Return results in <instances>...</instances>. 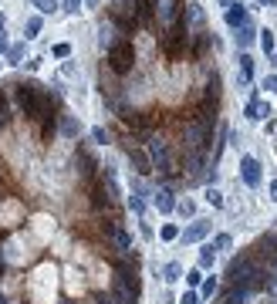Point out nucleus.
I'll list each match as a JSON object with an SVG mask.
<instances>
[{
	"label": "nucleus",
	"instance_id": "39448f33",
	"mask_svg": "<svg viewBox=\"0 0 277 304\" xmlns=\"http://www.w3.org/2000/svg\"><path fill=\"white\" fill-rule=\"evenodd\" d=\"M155 14H159V21L169 27H176L183 17H179V0H155Z\"/></svg>",
	"mask_w": 277,
	"mask_h": 304
},
{
	"label": "nucleus",
	"instance_id": "ddd939ff",
	"mask_svg": "<svg viewBox=\"0 0 277 304\" xmlns=\"http://www.w3.org/2000/svg\"><path fill=\"white\" fill-rule=\"evenodd\" d=\"M112 236H115V244H119V250H122V254H129V250H132V236L125 233L122 226H112Z\"/></svg>",
	"mask_w": 277,
	"mask_h": 304
},
{
	"label": "nucleus",
	"instance_id": "9d476101",
	"mask_svg": "<svg viewBox=\"0 0 277 304\" xmlns=\"http://www.w3.org/2000/svg\"><path fill=\"white\" fill-rule=\"evenodd\" d=\"M155 206H159V213H173L179 203H176V196L169 190H159V196H155Z\"/></svg>",
	"mask_w": 277,
	"mask_h": 304
},
{
	"label": "nucleus",
	"instance_id": "0eeeda50",
	"mask_svg": "<svg viewBox=\"0 0 277 304\" xmlns=\"http://www.w3.org/2000/svg\"><path fill=\"white\" fill-rule=\"evenodd\" d=\"M129 159L135 162V169H139V172H152V156H145L142 149H135L132 142H129Z\"/></svg>",
	"mask_w": 277,
	"mask_h": 304
},
{
	"label": "nucleus",
	"instance_id": "b1692460",
	"mask_svg": "<svg viewBox=\"0 0 277 304\" xmlns=\"http://www.w3.org/2000/svg\"><path fill=\"white\" fill-rule=\"evenodd\" d=\"M61 132L75 139V135H78V122H75V118H65V122H61Z\"/></svg>",
	"mask_w": 277,
	"mask_h": 304
},
{
	"label": "nucleus",
	"instance_id": "f3484780",
	"mask_svg": "<svg viewBox=\"0 0 277 304\" xmlns=\"http://www.w3.org/2000/svg\"><path fill=\"white\" fill-rule=\"evenodd\" d=\"M162 274H166V281L173 284V281H179V274H183V267H179V264H166V267H162Z\"/></svg>",
	"mask_w": 277,
	"mask_h": 304
},
{
	"label": "nucleus",
	"instance_id": "f03ea898",
	"mask_svg": "<svg viewBox=\"0 0 277 304\" xmlns=\"http://www.w3.org/2000/svg\"><path fill=\"white\" fill-rule=\"evenodd\" d=\"M132 61H135V51H132L129 41H115L108 47V71L125 75V71H132Z\"/></svg>",
	"mask_w": 277,
	"mask_h": 304
},
{
	"label": "nucleus",
	"instance_id": "1a4fd4ad",
	"mask_svg": "<svg viewBox=\"0 0 277 304\" xmlns=\"http://www.w3.org/2000/svg\"><path fill=\"white\" fill-rule=\"evenodd\" d=\"M267 115H270V105H267V101H260V98H250V105H247V118H267Z\"/></svg>",
	"mask_w": 277,
	"mask_h": 304
},
{
	"label": "nucleus",
	"instance_id": "a878e982",
	"mask_svg": "<svg viewBox=\"0 0 277 304\" xmlns=\"http://www.w3.org/2000/svg\"><path fill=\"white\" fill-rule=\"evenodd\" d=\"M213 247L227 250V247H230V233H216V236H213Z\"/></svg>",
	"mask_w": 277,
	"mask_h": 304
},
{
	"label": "nucleus",
	"instance_id": "aec40b11",
	"mask_svg": "<svg viewBox=\"0 0 277 304\" xmlns=\"http://www.w3.org/2000/svg\"><path fill=\"white\" fill-rule=\"evenodd\" d=\"M7 118H11V112H7V95L0 91V129L7 125Z\"/></svg>",
	"mask_w": 277,
	"mask_h": 304
},
{
	"label": "nucleus",
	"instance_id": "c756f323",
	"mask_svg": "<svg viewBox=\"0 0 277 304\" xmlns=\"http://www.w3.org/2000/svg\"><path fill=\"white\" fill-rule=\"evenodd\" d=\"M179 304H200V294L186 291V294H183V301H179Z\"/></svg>",
	"mask_w": 277,
	"mask_h": 304
},
{
	"label": "nucleus",
	"instance_id": "58836bf2",
	"mask_svg": "<svg viewBox=\"0 0 277 304\" xmlns=\"http://www.w3.org/2000/svg\"><path fill=\"white\" fill-rule=\"evenodd\" d=\"M264 4H277V0H264Z\"/></svg>",
	"mask_w": 277,
	"mask_h": 304
},
{
	"label": "nucleus",
	"instance_id": "7c9ffc66",
	"mask_svg": "<svg viewBox=\"0 0 277 304\" xmlns=\"http://www.w3.org/2000/svg\"><path fill=\"white\" fill-rule=\"evenodd\" d=\"M264 88L267 91H277V75H267V78H264Z\"/></svg>",
	"mask_w": 277,
	"mask_h": 304
},
{
	"label": "nucleus",
	"instance_id": "5701e85b",
	"mask_svg": "<svg viewBox=\"0 0 277 304\" xmlns=\"http://www.w3.org/2000/svg\"><path fill=\"white\" fill-rule=\"evenodd\" d=\"M34 4H37V11H41V14L58 11V0H34Z\"/></svg>",
	"mask_w": 277,
	"mask_h": 304
},
{
	"label": "nucleus",
	"instance_id": "e433bc0d",
	"mask_svg": "<svg viewBox=\"0 0 277 304\" xmlns=\"http://www.w3.org/2000/svg\"><path fill=\"white\" fill-rule=\"evenodd\" d=\"M223 7H237V0H220Z\"/></svg>",
	"mask_w": 277,
	"mask_h": 304
},
{
	"label": "nucleus",
	"instance_id": "bb28decb",
	"mask_svg": "<svg viewBox=\"0 0 277 304\" xmlns=\"http://www.w3.org/2000/svg\"><path fill=\"white\" fill-rule=\"evenodd\" d=\"M200 281H203V267H196V270H189V274H186V284H189V287H196Z\"/></svg>",
	"mask_w": 277,
	"mask_h": 304
},
{
	"label": "nucleus",
	"instance_id": "20e7f679",
	"mask_svg": "<svg viewBox=\"0 0 277 304\" xmlns=\"http://www.w3.org/2000/svg\"><path fill=\"white\" fill-rule=\"evenodd\" d=\"M149 156H152V166H159L162 176H173L176 172V162H173V152L162 139H149Z\"/></svg>",
	"mask_w": 277,
	"mask_h": 304
},
{
	"label": "nucleus",
	"instance_id": "4468645a",
	"mask_svg": "<svg viewBox=\"0 0 277 304\" xmlns=\"http://www.w3.org/2000/svg\"><path fill=\"white\" fill-rule=\"evenodd\" d=\"M250 75H254V57L240 54V81H250Z\"/></svg>",
	"mask_w": 277,
	"mask_h": 304
},
{
	"label": "nucleus",
	"instance_id": "2eb2a0df",
	"mask_svg": "<svg viewBox=\"0 0 277 304\" xmlns=\"http://www.w3.org/2000/svg\"><path fill=\"white\" fill-rule=\"evenodd\" d=\"M213 257H216V247H213V244H206V247L200 250V267H203V270L213 267Z\"/></svg>",
	"mask_w": 277,
	"mask_h": 304
},
{
	"label": "nucleus",
	"instance_id": "412c9836",
	"mask_svg": "<svg viewBox=\"0 0 277 304\" xmlns=\"http://www.w3.org/2000/svg\"><path fill=\"white\" fill-rule=\"evenodd\" d=\"M159 236H162V240H176V236H179V226L166 223V226H162V230H159Z\"/></svg>",
	"mask_w": 277,
	"mask_h": 304
},
{
	"label": "nucleus",
	"instance_id": "c9c22d12",
	"mask_svg": "<svg viewBox=\"0 0 277 304\" xmlns=\"http://www.w3.org/2000/svg\"><path fill=\"white\" fill-rule=\"evenodd\" d=\"M267 291H270V294H277V281H270V284H267Z\"/></svg>",
	"mask_w": 277,
	"mask_h": 304
},
{
	"label": "nucleus",
	"instance_id": "dca6fc26",
	"mask_svg": "<svg viewBox=\"0 0 277 304\" xmlns=\"http://www.w3.org/2000/svg\"><path fill=\"white\" fill-rule=\"evenodd\" d=\"M254 27H250V24H244V27H240V34H237V44H240V47H247V44H250V41H254Z\"/></svg>",
	"mask_w": 277,
	"mask_h": 304
},
{
	"label": "nucleus",
	"instance_id": "9b49d317",
	"mask_svg": "<svg viewBox=\"0 0 277 304\" xmlns=\"http://www.w3.org/2000/svg\"><path fill=\"white\" fill-rule=\"evenodd\" d=\"M155 14V0H139V11H135V17H139V24H149Z\"/></svg>",
	"mask_w": 277,
	"mask_h": 304
},
{
	"label": "nucleus",
	"instance_id": "f257e3e1",
	"mask_svg": "<svg viewBox=\"0 0 277 304\" xmlns=\"http://www.w3.org/2000/svg\"><path fill=\"white\" fill-rule=\"evenodd\" d=\"M135 11H139V0H112L108 7V17L122 31H132V27H139V17H135Z\"/></svg>",
	"mask_w": 277,
	"mask_h": 304
},
{
	"label": "nucleus",
	"instance_id": "4c0bfd02",
	"mask_svg": "<svg viewBox=\"0 0 277 304\" xmlns=\"http://www.w3.org/2000/svg\"><path fill=\"white\" fill-rule=\"evenodd\" d=\"M270 61H274V68H277V54H274V57H270Z\"/></svg>",
	"mask_w": 277,
	"mask_h": 304
},
{
	"label": "nucleus",
	"instance_id": "7ed1b4c3",
	"mask_svg": "<svg viewBox=\"0 0 277 304\" xmlns=\"http://www.w3.org/2000/svg\"><path fill=\"white\" fill-rule=\"evenodd\" d=\"M186 37H189V27L183 21L176 24V27H169L166 34H162V51H166L169 61H176L183 51H186Z\"/></svg>",
	"mask_w": 277,
	"mask_h": 304
},
{
	"label": "nucleus",
	"instance_id": "6ab92c4d",
	"mask_svg": "<svg viewBox=\"0 0 277 304\" xmlns=\"http://www.w3.org/2000/svg\"><path fill=\"white\" fill-rule=\"evenodd\" d=\"M37 34H41V17H31V21H27V34H24V37H37Z\"/></svg>",
	"mask_w": 277,
	"mask_h": 304
},
{
	"label": "nucleus",
	"instance_id": "473e14b6",
	"mask_svg": "<svg viewBox=\"0 0 277 304\" xmlns=\"http://www.w3.org/2000/svg\"><path fill=\"white\" fill-rule=\"evenodd\" d=\"M91 135H95V142H108V132H105V129H95Z\"/></svg>",
	"mask_w": 277,
	"mask_h": 304
},
{
	"label": "nucleus",
	"instance_id": "ea45409f",
	"mask_svg": "<svg viewBox=\"0 0 277 304\" xmlns=\"http://www.w3.org/2000/svg\"><path fill=\"white\" fill-rule=\"evenodd\" d=\"M0 267H4V260H0Z\"/></svg>",
	"mask_w": 277,
	"mask_h": 304
},
{
	"label": "nucleus",
	"instance_id": "4be33fe9",
	"mask_svg": "<svg viewBox=\"0 0 277 304\" xmlns=\"http://www.w3.org/2000/svg\"><path fill=\"white\" fill-rule=\"evenodd\" d=\"M213 294H216V281H213V277H206V281H203L200 297H213Z\"/></svg>",
	"mask_w": 277,
	"mask_h": 304
},
{
	"label": "nucleus",
	"instance_id": "cd10ccee",
	"mask_svg": "<svg viewBox=\"0 0 277 304\" xmlns=\"http://www.w3.org/2000/svg\"><path fill=\"white\" fill-rule=\"evenodd\" d=\"M206 200H210L213 206H223V193H220V190H213V186H210V190H206Z\"/></svg>",
	"mask_w": 277,
	"mask_h": 304
},
{
	"label": "nucleus",
	"instance_id": "f704fd0d",
	"mask_svg": "<svg viewBox=\"0 0 277 304\" xmlns=\"http://www.w3.org/2000/svg\"><path fill=\"white\" fill-rule=\"evenodd\" d=\"M0 51H11V44H7V34L0 31Z\"/></svg>",
	"mask_w": 277,
	"mask_h": 304
},
{
	"label": "nucleus",
	"instance_id": "c85d7f7f",
	"mask_svg": "<svg viewBox=\"0 0 277 304\" xmlns=\"http://www.w3.org/2000/svg\"><path fill=\"white\" fill-rule=\"evenodd\" d=\"M176 210H179V213H183V216H193V203H189V200H183V203H179V206H176Z\"/></svg>",
	"mask_w": 277,
	"mask_h": 304
},
{
	"label": "nucleus",
	"instance_id": "423d86ee",
	"mask_svg": "<svg viewBox=\"0 0 277 304\" xmlns=\"http://www.w3.org/2000/svg\"><path fill=\"white\" fill-rule=\"evenodd\" d=\"M240 176H244L247 186H260V162L254 156H244L240 159Z\"/></svg>",
	"mask_w": 277,
	"mask_h": 304
},
{
	"label": "nucleus",
	"instance_id": "2f4dec72",
	"mask_svg": "<svg viewBox=\"0 0 277 304\" xmlns=\"http://www.w3.org/2000/svg\"><path fill=\"white\" fill-rule=\"evenodd\" d=\"M68 54H71V47H68V44H58L54 47V57H68Z\"/></svg>",
	"mask_w": 277,
	"mask_h": 304
},
{
	"label": "nucleus",
	"instance_id": "393cba45",
	"mask_svg": "<svg viewBox=\"0 0 277 304\" xmlns=\"http://www.w3.org/2000/svg\"><path fill=\"white\" fill-rule=\"evenodd\" d=\"M260 44H264V51L270 54V51H274V34H270V31H260Z\"/></svg>",
	"mask_w": 277,
	"mask_h": 304
},
{
	"label": "nucleus",
	"instance_id": "f8f14e48",
	"mask_svg": "<svg viewBox=\"0 0 277 304\" xmlns=\"http://www.w3.org/2000/svg\"><path fill=\"white\" fill-rule=\"evenodd\" d=\"M227 24H230V27H244V24H247V11L240 7V4L227 11Z\"/></svg>",
	"mask_w": 277,
	"mask_h": 304
},
{
	"label": "nucleus",
	"instance_id": "a211bd4d",
	"mask_svg": "<svg viewBox=\"0 0 277 304\" xmlns=\"http://www.w3.org/2000/svg\"><path fill=\"white\" fill-rule=\"evenodd\" d=\"M21 57H24V44H11V51H7V61H11V65H21Z\"/></svg>",
	"mask_w": 277,
	"mask_h": 304
},
{
	"label": "nucleus",
	"instance_id": "72a5a7b5",
	"mask_svg": "<svg viewBox=\"0 0 277 304\" xmlns=\"http://www.w3.org/2000/svg\"><path fill=\"white\" fill-rule=\"evenodd\" d=\"M78 7H81V0H65V11H71V14H78Z\"/></svg>",
	"mask_w": 277,
	"mask_h": 304
},
{
	"label": "nucleus",
	"instance_id": "6e6552de",
	"mask_svg": "<svg viewBox=\"0 0 277 304\" xmlns=\"http://www.w3.org/2000/svg\"><path fill=\"white\" fill-rule=\"evenodd\" d=\"M206 233H210V223H206V220H196V223L183 233V240H186V244H196V240H203Z\"/></svg>",
	"mask_w": 277,
	"mask_h": 304
}]
</instances>
